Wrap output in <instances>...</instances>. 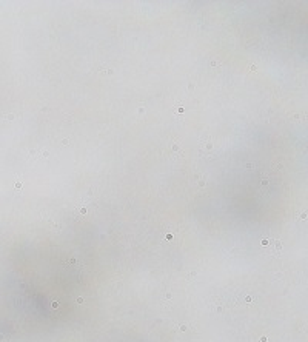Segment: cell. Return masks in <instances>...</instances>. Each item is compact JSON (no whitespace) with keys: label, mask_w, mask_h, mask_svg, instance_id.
<instances>
[{"label":"cell","mask_w":308,"mask_h":342,"mask_svg":"<svg viewBox=\"0 0 308 342\" xmlns=\"http://www.w3.org/2000/svg\"><path fill=\"white\" fill-rule=\"evenodd\" d=\"M200 154L203 156H214V143L211 139L200 142Z\"/></svg>","instance_id":"1"},{"label":"cell","mask_w":308,"mask_h":342,"mask_svg":"<svg viewBox=\"0 0 308 342\" xmlns=\"http://www.w3.org/2000/svg\"><path fill=\"white\" fill-rule=\"evenodd\" d=\"M172 153H176V154H180V145L179 143H172Z\"/></svg>","instance_id":"2"},{"label":"cell","mask_w":308,"mask_h":342,"mask_svg":"<svg viewBox=\"0 0 308 342\" xmlns=\"http://www.w3.org/2000/svg\"><path fill=\"white\" fill-rule=\"evenodd\" d=\"M205 185H207V179H205V177H200V179H199V187H205Z\"/></svg>","instance_id":"3"},{"label":"cell","mask_w":308,"mask_h":342,"mask_svg":"<svg viewBox=\"0 0 308 342\" xmlns=\"http://www.w3.org/2000/svg\"><path fill=\"white\" fill-rule=\"evenodd\" d=\"M262 245H264V247L270 245V239H262Z\"/></svg>","instance_id":"4"},{"label":"cell","mask_w":308,"mask_h":342,"mask_svg":"<svg viewBox=\"0 0 308 342\" xmlns=\"http://www.w3.org/2000/svg\"><path fill=\"white\" fill-rule=\"evenodd\" d=\"M79 213H80V214H85V213H86V207H82V208H79Z\"/></svg>","instance_id":"5"},{"label":"cell","mask_w":308,"mask_h":342,"mask_svg":"<svg viewBox=\"0 0 308 342\" xmlns=\"http://www.w3.org/2000/svg\"><path fill=\"white\" fill-rule=\"evenodd\" d=\"M219 65H220V62H216V60L211 62V67H219Z\"/></svg>","instance_id":"6"},{"label":"cell","mask_w":308,"mask_h":342,"mask_svg":"<svg viewBox=\"0 0 308 342\" xmlns=\"http://www.w3.org/2000/svg\"><path fill=\"white\" fill-rule=\"evenodd\" d=\"M52 308H59V302H57V300L52 302Z\"/></svg>","instance_id":"7"},{"label":"cell","mask_w":308,"mask_h":342,"mask_svg":"<svg viewBox=\"0 0 308 342\" xmlns=\"http://www.w3.org/2000/svg\"><path fill=\"white\" fill-rule=\"evenodd\" d=\"M187 325H180V331H187Z\"/></svg>","instance_id":"8"},{"label":"cell","mask_w":308,"mask_h":342,"mask_svg":"<svg viewBox=\"0 0 308 342\" xmlns=\"http://www.w3.org/2000/svg\"><path fill=\"white\" fill-rule=\"evenodd\" d=\"M266 341H268V337H266V336H262V337H260V342H266Z\"/></svg>","instance_id":"9"},{"label":"cell","mask_w":308,"mask_h":342,"mask_svg":"<svg viewBox=\"0 0 308 342\" xmlns=\"http://www.w3.org/2000/svg\"><path fill=\"white\" fill-rule=\"evenodd\" d=\"M83 302V298H77V304H82Z\"/></svg>","instance_id":"10"}]
</instances>
